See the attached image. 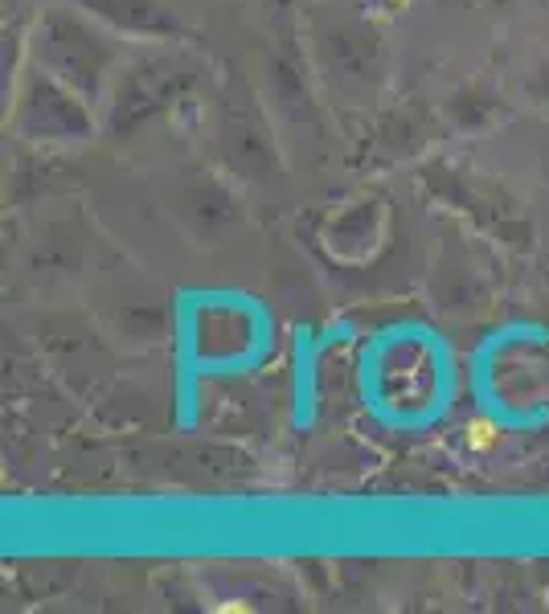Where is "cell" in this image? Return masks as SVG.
<instances>
[{"mask_svg":"<svg viewBox=\"0 0 549 614\" xmlns=\"http://www.w3.org/2000/svg\"><path fill=\"white\" fill-rule=\"evenodd\" d=\"M500 443V430L492 427V422H472V427H467V446H472V451H492V446Z\"/></svg>","mask_w":549,"mask_h":614,"instance_id":"obj_1","label":"cell"}]
</instances>
